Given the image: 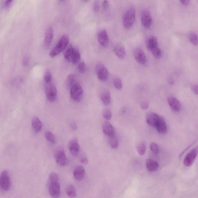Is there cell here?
Instances as JSON below:
<instances>
[{
	"mask_svg": "<svg viewBox=\"0 0 198 198\" xmlns=\"http://www.w3.org/2000/svg\"><path fill=\"white\" fill-rule=\"evenodd\" d=\"M71 129L74 130H76L78 128L77 125L76 123L72 122L71 124Z\"/></svg>",
	"mask_w": 198,
	"mask_h": 198,
	"instance_id": "obj_45",
	"label": "cell"
},
{
	"mask_svg": "<svg viewBox=\"0 0 198 198\" xmlns=\"http://www.w3.org/2000/svg\"><path fill=\"white\" fill-rule=\"evenodd\" d=\"M146 167L148 171L154 172L158 169L159 165L155 160L149 159L146 161Z\"/></svg>",
	"mask_w": 198,
	"mask_h": 198,
	"instance_id": "obj_21",
	"label": "cell"
},
{
	"mask_svg": "<svg viewBox=\"0 0 198 198\" xmlns=\"http://www.w3.org/2000/svg\"><path fill=\"white\" fill-rule=\"evenodd\" d=\"M101 100L104 105H108L110 104L111 96L110 93L107 90H105L101 93Z\"/></svg>",
	"mask_w": 198,
	"mask_h": 198,
	"instance_id": "obj_22",
	"label": "cell"
},
{
	"mask_svg": "<svg viewBox=\"0 0 198 198\" xmlns=\"http://www.w3.org/2000/svg\"><path fill=\"white\" fill-rule=\"evenodd\" d=\"M181 3L185 6H188L189 4L190 0H180Z\"/></svg>",
	"mask_w": 198,
	"mask_h": 198,
	"instance_id": "obj_46",
	"label": "cell"
},
{
	"mask_svg": "<svg viewBox=\"0 0 198 198\" xmlns=\"http://www.w3.org/2000/svg\"><path fill=\"white\" fill-rule=\"evenodd\" d=\"M29 57L28 56L24 57L23 60V65L24 67H27L29 65Z\"/></svg>",
	"mask_w": 198,
	"mask_h": 198,
	"instance_id": "obj_41",
	"label": "cell"
},
{
	"mask_svg": "<svg viewBox=\"0 0 198 198\" xmlns=\"http://www.w3.org/2000/svg\"><path fill=\"white\" fill-rule=\"evenodd\" d=\"M96 70L98 78L101 81H105L109 76V72L107 69L102 64L99 63L96 65Z\"/></svg>",
	"mask_w": 198,
	"mask_h": 198,
	"instance_id": "obj_8",
	"label": "cell"
},
{
	"mask_svg": "<svg viewBox=\"0 0 198 198\" xmlns=\"http://www.w3.org/2000/svg\"><path fill=\"white\" fill-rule=\"evenodd\" d=\"M155 128L157 131L161 134H164L167 131V126L166 122L163 117H161Z\"/></svg>",
	"mask_w": 198,
	"mask_h": 198,
	"instance_id": "obj_20",
	"label": "cell"
},
{
	"mask_svg": "<svg viewBox=\"0 0 198 198\" xmlns=\"http://www.w3.org/2000/svg\"><path fill=\"white\" fill-rule=\"evenodd\" d=\"M55 157L56 162L60 166H64L66 165L67 157L63 149H58L55 152Z\"/></svg>",
	"mask_w": 198,
	"mask_h": 198,
	"instance_id": "obj_9",
	"label": "cell"
},
{
	"mask_svg": "<svg viewBox=\"0 0 198 198\" xmlns=\"http://www.w3.org/2000/svg\"><path fill=\"white\" fill-rule=\"evenodd\" d=\"M141 109L143 110H145L148 109L149 106V103L148 101H143L141 103Z\"/></svg>",
	"mask_w": 198,
	"mask_h": 198,
	"instance_id": "obj_42",
	"label": "cell"
},
{
	"mask_svg": "<svg viewBox=\"0 0 198 198\" xmlns=\"http://www.w3.org/2000/svg\"><path fill=\"white\" fill-rule=\"evenodd\" d=\"M32 126L33 130L36 133H38L42 129V123L38 118L34 117L32 120Z\"/></svg>",
	"mask_w": 198,
	"mask_h": 198,
	"instance_id": "obj_23",
	"label": "cell"
},
{
	"mask_svg": "<svg viewBox=\"0 0 198 198\" xmlns=\"http://www.w3.org/2000/svg\"><path fill=\"white\" fill-rule=\"evenodd\" d=\"M80 60H81V55H80L79 52L78 50L75 49L73 58H72V63L76 64L79 63Z\"/></svg>",
	"mask_w": 198,
	"mask_h": 198,
	"instance_id": "obj_29",
	"label": "cell"
},
{
	"mask_svg": "<svg viewBox=\"0 0 198 198\" xmlns=\"http://www.w3.org/2000/svg\"><path fill=\"white\" fill-rule=\"evenodd\" d=\"M134 56L137 63L142 65H145L146 63L147 59L145 52L141 48L136 49L134 52Z\"/></svg>",
	"mask_w": 198,
	"mask_h": 198,
	"instance_id": "obj_14",
	"label": "cell"
},
{
	"mask_svg": "<svg viewBox=\"0 0 198 198\" xmlns=\"http://www.w3.org/2000/svg\"><path fill=\"white\" fill-rule=\"evenodd\" d=\"M198 153V149L195 148L188 153L185 157L184 163L185 166L187 167L190 166L195 160Z\"/></svg>",
	"mask_w": 198,
	"mask_h": 198,
	"instance_id": "obj_11",
	"label": "cell"
},
{
	"mask_svg": "<svg viewBox=\"0 0 198 198\" xmlns=\"http://www.w3.org/2000/svg\"><path fill=\"white\" fill-rule=\"evenodd\" d=\"M103 132L104 135L110 137L114 135V129L110 123L108 121L104 122L103 126Z\"/></svg>",
	"mask_w": 198,
	"mask_h": 198,
	"instance_id": "obj_19",
	"label": "cell"
},
{
	"mask_svg": "<svg viewBox=\"0 0 198 198\" xmlns=\"http://www.w3.org/2000/svg\"><path fill=\"white\" fill-rule=\"evenodd\" d=\"M189 39L191 43L194 45L197 46L198 43V36L195 32H191L189 33Z\"/></svg>",
	"mask_w": 198,
	"mask_h": 198,
	"instance_id": "obj_28",
	"label": "cell"
},
{
	"mask_svg": "<svg viewBox=\"0 0 198 198\" xmlns=\"http://www.w3.org/2000/svg\"><path fill=\"white\" fill-rule=\"evenodd\" d=\"M145 45L148 50L151 51L158 46V41L157 38L154 36H150L147 38Z\"/></svg>",
	"mask_w": 198,
	"mask_h": 198,
	"instance_id": "obj_18",
	"label": "cell"
},
{
	"mask_svg": "<svg viewBox=\"0 0 198 198\" xmlns=\"http://www.w3.org/2000/svg\"><path fill=\"white\" fill-rule=\"evenodd\" d=\"M103 7L104 10H107L109 9V2H108L107 0H104V1L103 2Z\"/></svg>",
	"mask_w": 198,
	"mask_h": 198,
	"instance_id": "obj_43",
	"label": "cell"
},
{
	"mask_svg": "<svg viewBox=\"0 0 198 198\" xmlns=\"http://www.w3.org/2000/svg\"><path fill=\"white\" fill-rule=\"evenodd\" d=\"M150 149L151 151L155 155H157L159 153L160 148L158 145L156 143H152L150 145Z\"/></svg>",
	"mask_w": 198,
	"mask_h": 198,
	"instance_id": "obj_36",
	"label": "cell"
},
{
	"mask_svg": "<svg viewBox=\"0 0 198 198\" xmlns=\"http://www.w3.org/2000/svg\"><path fill=\"white\" fill-rule=\"evenodd\" d=\"M69 42V37L68 35H64L60 38L53 49L51 52L50 56L54 57L61 53L66 48Z\"/></svg>",
	"mask_w": 198,
	"mask_h": 198,
	"instance_id": "obj_3",
	"label": "cell"
},
{
	"mask_svg": "<svg viewBox=\"0 0 198 198\" xmlns=\"http://www.w3.org/2000/svg\"><path fill=\"white\" fill-rule=\"evenodd\" d=\"M83 1L85 2H86L88 1L89 0H83Z\"/></svg>",
	"mask_w": 198,
	"mask_h": 198,
	"instance_id": "obj_49",
	"label": "cell"
},
{
	"mask_svg": "<svg viewBox=\"0 0 198 198\" xmlns=\"http://www.w3.org/2000/svg\"><path fill=\"white\" fill-rule=\"evenodd\" d=\"M46 86L45 94L47 99L51 102H54L57 98L56 87L52 83H48Z\"/></svg>",
	"mask_w": 198,
	"mask_h": 198,
	"instance_id": "obj_5",
	"label": "cell"
},
{
	"mask_svg": "<svg viewBox=\"0 0 198 198\" xmlns=\"http://www.w3.org/2000/svg\"><path fill=\"white\" fill-rule=\"evenodd\" d=\"M151 51L154 57L155 58L159 59L161 58L162 55V53L161 50H160L158 46L153 49Z\"/></svg>",
	"mask_w": 198,
	"mask_h": 198,
	"instance_id": "obj_33",
	"label": "cell"
},
{
	"mask_svg": "<svg viewBox=\"0 0 198 198\" xmlns=\"http://www.w3.org/2000/svg\"><path fill=\"white\" fill-rule=\"evenodd\" d=\"M109 137V143L110 146L114 149H117L119 146V141L117 137L114 135Z\"/></svg>",
	"mask_w": 198,
	"mask_h": 198,
	"instance_id": "obj_26",
	"label": "cell"
},
{
	"mask_svg": "<svg viewBox=\"0 0 198 198\" xmlns=\"http://www.w3.org/2000/svg\"><path fill=\"white\" fill-rule=\"evenodd\" d=\"M45 137L47 140L49 141L50 143L54 144L56 143V139L53 134L49 131H47L45 132Z\"/></svg>",
	"mask_w": 198,
	"mask_h": 198,
	"instance_id": "obj_30",
	"label": "cell"
},
{
	"mask_svg": "<svg viewBox=\"0 0 198 198\" xmlns=\"http://www.w3.org/2000/svg\"><path fill=\"white\" fill-rule=\"evenodd\" d=\"M75 49L73 47H70L67 49L66 51L65 52L64 55L65 59L68 61L72 63V58H73L74 53Z\"/></svg>",
	"mask_w": 198,
	"mask_h": 198,
	"instance_id": "obj_25",
	"label": "cell"
},
{
	"mask_svg": "<svg viewBox=\"0 0 198 198\" xmlns=\"http://www.w3.org/2000/svg\"><path fill=\"white\" fill-rule=\"evenodd\" d=\"M135 11L133 7L129 8L124 14L123 23L124 27L130 29L135 24Z\"/></svg>",
	"mask_w": 198,
	"mask_h": 198,
	"instance_id": "obj_2",
	"label": "cell"
},
{
	"mask_svg": "<svg viewBox=\"0 0 198 198\" xmlns=\"http://www.w3.org/2000/svg\"><path fill=\"white\" fill-rule=\"evenodd\" d=\"M98 39L101 46L104 48L107 47L109 44V39L107 32L105 29L99 31L98 34Z\"/></svg>",
	"mask_w": 198,
	"mask_h": 198,
	"instance_id": "obj_12",
	"label": "cell"
},
{
	"mask_svg": "<svg viewBox=\"0 0 198 198\" xmlns=\"http://www.w3.org/2000/svg\"><path fill=\"white\" fill-rule=\"evenodd\" d=\"M86 172L83 166H78L75 168L73 172L74 176L75 179L78 181H81L84 179Z\"/></svg>",
	"mask_w": 198,
	"mask_h": 198,
	"instance_id": "obj_17",
	"label": "cell"
},
{
	"mask_svg": "<svg viewBox=\"0 0 198 198\" xmlns=\"http://www.w3.org/2000/svg\"><path fill=\"white\" fill-rule=\"evenodd\" d=\"M10 185V178L9 173L6 170H4L0 175V186L3 190L7 191L9 189Z\"/></svg>",
	"mask_w": 198,
	"mask_h": 198,
	"instance_id": "obj_7",
	"label": "cell"
},
{
	"mask_svg": "<svg viewBox=\"0 0 198 198\" xmlns=\"http://www.w3.org/2000/svg\"><path fill=\"white\" fill-rule=\"evenodd\" d=\"M161 117L155 113H149L146 117L147 124L150 127L155 128Z\"/></svg>",
	"mask_w": 198,
	"mask_h": 198,
	"instance_id": "obj_13",
	"label": "cell"
},
{
	"mask_svg": "<svg viewBox=\"0 0 198 198\" xmlns=\"http://www.w3.org/2000/svg\"><path fill=\"white\" fill-rule=\"evenodd\" d=\"M168 83L170 85H173L174 84V80L171 78H169L168 80Z\"/></svg>",
	"mask_w": 198,
	"mask_h": 198,
	"instance_id": "obj_47",
	"label": "cell"
},
{
	"mask_svg": "<svg viewBox=\"0 0 198 198\" xmlns=\"http://www.w3.org/2000/svg\"><path fill=\"white\" fill-rule=\"evenodd\" d=\"M66 192L69 197H74L76 196V191L74 186L72 185H70L67 186L66 189Z\"/></svg>",
	"mask_w": 198,
	"mask_h": 198,
	"instance_id": "obj_27",
	"label": "cell"
},
{
	"mask_svg": "<svg viewBox=\"0 0 198 198\" xmlns=\"http://www.w3.org/2000/svg\"><path fill=\"white\" fill-rule=\"evenodd\" d=\"M113 83L114 87L118 90H121L123 88L122 81L119 77H115L114 79Z\"/></svg>",
	"mask_w": 198,
	"mask_h": 198,
	"instance_id": "obj_34",
	"label": "cell"
},
{
	"mask_svg": "<svg viewBox=\"0 0 198 198\" xmlns=\"http://www.w3.org/2000/svg\"><path fill=\"white\" fill-rule=\"evenodd\" d=\"M191 91L195 94H198V85L197 84H191Z\"/></svg>",
	"mask_w": 198,
	"mask_h": 198,
	"instance_id": "obj_40",
	"label": "cell"
},
{
	"mask_svg": "<svg viewBox=\"0 0 198 198\" xmlns=\"http://www.w3.org/2000/svg\"><path fill=\"white\" fill-rule=\"evenodd\" d=\"M79 71L81 73H84L86 71V66L84 62H81L79 64L78 66Z\"/></svg>",
	"mask_w": 198,
	"mask_h": 198,
	"instance_id": "obj_38",
	"label": "cell"
},
{
	"mask_svg": "<svg viewBox=\"0 0 198 198\" xmlns=\"http://www.w3.org/2000/svg\"><path fill=\"white\" fill-rule=\"evenodd\" d=\"M48 189L50 195L53 198H58L60 193L59 179L55 172L50 173L48 181Z\"/></svg>",
	"mask_w": 198,
	"mask_h": 198,
	"instance_id": "obj_1",
	"label": "cell"
},
{
	"mask_svg": "<svg viewBox=\"0 0 198 198\" xmlns=\"http://www.w3.org/2000/svg\"><path fill=\"white\" fill-rule=\"evenodd\" d=\"M93 10L94 13H97L99 12V1H96L94 2L93 6Z\"/></svg>",
	"mask_w": 198,
	"mask_h": 198,
	"instance_id": "obj_39",
	"label": "cell"
},
{
	"mask_svg": "<svg viewBox=\"0 0 198 198\" xmlns=\"http://www.w3.org/2000/svg\"><path fill=\"white\" fill-rule=\"evenodd\" d=\"M137 153L140 156H143L146 151V145L144 143L139 144L137 147Z\"/></svg>",
	"mask_w": 198,
	"mask_h": 198,
	"instance_id": "obj_31",
	"label": "cell"
},
{
	"mask_svg": "<svg viewBox=\"0 0 198 198\" xmlns=\"http://www.w3.org/2000/svg\"><path fill=\"white\" fill-rule=\"evenodd\" d=\"M114 52L118 57L120 59L125 58L126 56V52L125 48L121 45L116 46L114 48Z\"/></svg>",
	"mask_w": 198,
	"mask_h": 198,
	"instance_id": "obj_24",
	"label": "cell"
},
{
	"mask_svg": "<svg viewBox=\"0 0 198 198\" xmlns=\"http://www.w3.org/2000/svg\"><path fill=\"white\" fill-rule=\"evenodd\" d=\"M141 22L142 25L146 29H149L151 27L153 19L150 11L147 10H144L141 13Z\"/></svg>",
	"mask_w": 198,
	"mask_h": 198,
	"instance_id": "obj_6",
	"label": "cell"
},
{
	"mask_svg": "<svg viewBox=\"0 0 198 198\" xmlns=\"http://www.w3.org/2000/svg\"><path fill=\"white\" fill-rule=\"evenodd\" d=\"M76 79L74 75L73 74H71L69 75L67 79V85L69 87L71 88L76 82Z\"/></svg>",
	"mask_w": 198,
	"mask_h": 198,
	"instance_id": "obj_32",
	"label": "cell"
},
{
	"mask_svg": "<svg viewBox=\"0 0 198 198\" xmlns=\"http://www.w3.org/2000/svg\"><path fill=\"white\" fill-rule=\"evenodd\" d=\"M81 162L83 164L87 165L88 163V158L86 157H83L81 160Z\"/></svg>",
	"mask_w": 198,
	"mask_h": 198,
	"instance_id": "obj_44",
	"label": "cell"
},
{
	"mask_svg": "<svg viewBox=\"0 0 198 198\" xmlns=\"http://www.w3.org/2000/svg\"><path fill=\"white\" fill-rule=\"evenodd\" d=\"M83 91L81 85L75 83L71 88L70 96L71 99L77 102H79L82 99Z\"/></svg>",
	"mask_w": 198,
	"mask_h": 198,
	"instance_id": "obj_4",
	"label": "cell"
},
{
	"mask_svg": "<svg viewBox=\"0 0 198 198\" xmlns=\"http://www.w3.org/2000/svg\"><path fill=\"white\" fill-rule=\"evenodd\" d=\"M103 117L106 120H110L112 117V112L109 109L104 110L103 113Z\"/></svg>",
	"mask_w": 198,
	"mask_h": 198,
	"instance_id": "obj_37",
	"label": "cell"
},
{
	"mask_svg": "<svg viewBox=\"0 0 198 198\" xmlns=\"http://www.w3.org/2000/svg\"><path fill=\"white\" fill-rule=\"evenodd\" d=\"M69 150L73 156H77L79 153L80 150V146L77 139H73L70 140L68 145Z\"/></svg>",
	"mask_w": 198,
	"mask_h": 198,
	"instance_id": "obj_10",
	"label": "cell"
},
{
	"mask_svg": "<svg viewBox=\"0 0 198 198\" xmlns=\"http://www.w3.org/2000/svg\"><path fill=\"white\" fill-rule=\"evenodd\" d=\"M53 29L51 27H49L46 32L45 39H44V46L45 48H48L49 47L53 40Z\"/></svg>",
	"mask_w": 198,
	"mask_h": 198,
	"instance_id": "obj_16",
	"label": "cell"
},
{
	"mask_svg": "<svg viewBox=\"0 0 198 198\" xmlns=\"http://www.w3.org/2000/svg\"><path fill=\"white\" fill-rule=\"evenodd\" d=\"M44 79L47 84L50 83L52 79V75L51 73L49 70L46 71L44 75Z\"/></svg>",
	"mask_w": 198,
	"mask_h": 198,
	"instance_id": "obj_35",
	"label": "cell"
},
{
	"mask_svg": "<svg viewBox=\"0 0 198 198\" xmlns=\"http://www.w3.org/2000/svg\"><path fill=\"white\" fill-rule=\"evenodd\" d=\"M13 1V0H6L5 3V5L6 7H7Z\"/></svg>",
	"mask_w": 198,
	"mask_h": 198,
	"instance_id": "obj_48",
	"label": "cell"
},
{
	"mask_svg": "<svg viewBox=\"0 0 198 198\" xmlns=\"http://www.w3.org/2000/svg\"><path fill=\"white\" fill-rule=\"evenodd\" d=\"M168 104L173 111L178 112L180 110L181 105L178 100L173 96H170L168 99Z\"/></svg>",
	"mask_w": 198,
	"mask_h": 198,
	"instance_id": "obj_15",
	"label": "cell"
}]
</instances>
